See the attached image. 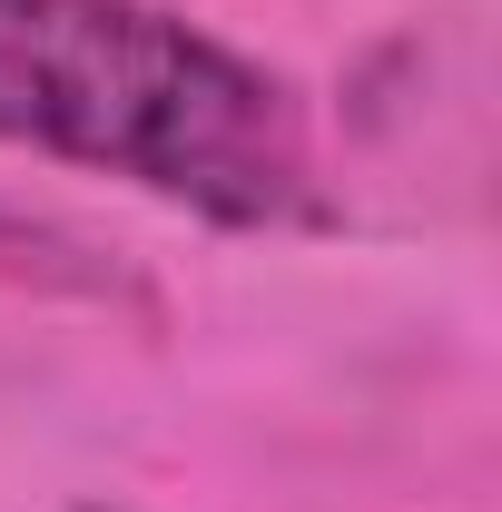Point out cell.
I'll return each instance as SVG.
<instances>
[{
    "label": "cell",
    "mask_w": 502,
    "mask_h": 512,
    "mask_svg": "<svg viewBox=\"0 0 502 512\" xmlns=\"http://www.w3.org/2000/svg\"><path fill=\"white\" fill-rule=\"evenodd\" d=\"M0 148L237 237L335 217L306 99L168 0H0Z\"/></svg>",
    "instance_id": "6da1fadb"
}]
</instances>
